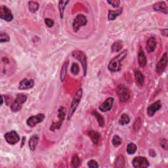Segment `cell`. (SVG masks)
<instances>
[{"mask_svg": "<svg viewBox=\"0 0 168 168\" xmlns=\"http://www.w3.org/2000/svg\"><path fill=\"white\" fill-rule=\"evenodd\" d=\"M127 55V51L124 50L113 58L108 64V68L112 72H118L121 70V62Z\"/></svg>", "mask_w": 168, "mask_h": 168, "instance_id": "6da1fadb", "label": "cell"}, {"mask_svg": "<svg viewBox=\"0 0 168 168\" xmlns=\"http://www.w3.org/2000/svg\"><path fill=\"white\" fill-rule=\"evenodd\" d=\"M82 95H83L82 89H80V90H78L77 91V92L76 93L75 96H74V97L72 102L71 103L70 110H69V112H68V120H70L72 118V117L74 116V113L77 109L79 104H80V102L81 101Z\"/></svg>", "mask_w": 168, "mask_h": 168, "instance_id": "7a4b0ae2", "label": "cell"}, {"mask_svg": "<svg viewBox=\"0 0 168 168\" xmlns=\"http://www.w3.org/2000/svg\"><path fill=\"white\" fill-rule=\"evenodd\" d=\"M27 100V96L24 94H18L15 99L11 105V109L12 112H17L21 110L23 104Z\"/></svg>", "mask_w": 168, "mask_h": 168, "instance_id": "3957f363", "label": "cell"}, {"mask_svg": "<svg viewBox=\"0 0 168 168\" xmlns=\"http://www.w3.org/2000/svg\"><path fill=\"white\" fill-rule=\"evenodd\" d=\"M116 93L120 101L125 102L130 99L131 93L129 89L124 86L120 85L116 88Z\"/></svg>", "mask_w": 168, "mask_h": 168, "instance_id": "277c9868", "label": "cell"}, {"mask_svg": "<svg viewBox=\"0 0 168 168\" xmlns=\"http://www.w3.org/2000/svg\"><path fill=\"white\" fill-rule=\"evenodd\" d=\"M66 108L63 106H61L59 108L58 110V122H53L51 127L50 130L52 131H55L57 130L60 129V127L62 126V123L65 120V116H66Z\"/></svg>", "mask_w": 168, "mask_h": 168, "instance_id": "5b68a950", "label": "cell"}, {"mask_svg": "<svg viewBox=\"0 0 168 168\" xmlns=\"http://www.w3.org/2000/svg\"><path fill=\"white\" fill-rule=\"evenodd\" d=\"M72 56L76 58L77 60L80 61L83 69V75L86 76L87 74V57L86 54L83 51L80 50H76L72 52Z\"/></svg>", "mask_w": 168, "mask_h": 168, "instance_id": "8992f818", "label": "cell"}, {"mask_svg": "<svg viewBox=\"0 0 168 168\" xmlns=\"http://www.w3.org/2000/svg\"><path fill=\"white\" fill-rule=\"evenodd\" d=\"M87 23V19L86 17L83 14H78L76 18L74 20L72 24L73 30L77 32L82 26H86Z\"/></svg>", "mask_w": 168, "mask_h": 168, "instance_id": "52a82bcc", "label": "cell"}, {"mask_svg": "<svg viewBox=\"0 0 168 168\" xmlns=\"http://www.w3.org/2000/svg\"><path fill=\"white\" fill-rule=\"evenodd\" d=\"M5 139H6L7 142L9 145H14L20 141V137L18 133L15 131H11L6 133L5 135Z\"/></svg>", "mask_w": 168, "mask_h": 168, "instance_id": "ba28073f", "label": "cell"}, {"mask_svg": "<svg viewBox=\"0 0 168 168\" xmlns=\"http://www.w3.org/2000/svg\"><path fill=\"white\" fill-rule=\"evenodd\" d=\"M44 119H45V115L43 114H39L38 115L30 117L27 120L26 123L29 127H33L36 125L38 124V123H42Z\"/></svg>", "mask_w": 168, "mask_h": 168, "instance_id": "9c48e42d", "label": "cell"}, {"mask_svg": "<svg viewBox=\"0 0 168 168\" xmlns=\"http://www.w3.org/2000/svg\"><path fill=\"white\" fill-rule=\"evenodd\" d=\"M0 17L7 22L11 21L13 19V15L11 10L4 6L0 7Z\"/></svg>", "mask_w": 168, "mask_h": 168, "instance_id": "30bf717a", "label": "cell"}, {"mask_svg": "<svg viewBox=\"0 0 168 168\" xmlns=\"http://www.w3.org/2000/svg\"><path fill=\"white\" fill-rule=\"evenodd\" d=\"M133 166L135 168H146L149 167V161L145 157H136L133 160Z\"/></svg>", "mask_w": 168, "mask_h": 168, "instance_id": "8fae6325", "label": "cell"}, {"mask_svg": "<svg viewBox=\"0 0 168 168\" xmlns=\"http://www.w3.org/2000/svg\"><path fill=\"white\" fill-rule=\"evenodd\" d=\"M167 53H165L162 57L160 61L157 64L156 68V72L158 74H161L164 72L167 66Z\"/></svg>", "mask_w": 168, "mask_h": 168, "instance_id": "7c38bea8", "label": "cell"}, {"mask_svg": "<svg viewBox=\"0 0 168 168\" xmlns=\"http://www.w3.org/2000/svg\"><path fill=\"white\" fill-rule=\"evenodd\" d=\"M34 86V82L32 79L24 78L22 81L20 82L18 89L21 90H25L31 89Z\"/></svg>", "mask_w": 168, "mask_h": 168, "instance_id": "4fadbf2b", "label": "cell"}, {"mask_svg": "<svg viewBox=\"0 0 168 168\" xmlns=\"http://www.w3.org/2000/svg\"><path fill=\"white\" fill-rule=\"evenodd\" d=\"M114 102V98L109 97L104 101L99 106V110L102 112H106L110 110Z\"/></svg>", "mask_w": 168, "mask_h": 168, "instance_id": "5bb4252c", "label": "cell"}, {"mask_svg": "<svg viewBox=\"0 0 168 168\" xmlns=\"http://www.w3.org/2000/svg\"><path fill=\"white\" fill-rule=\"evenodd\" d=\"M162 105L160 101H158L150 105L147 108V114L150 117H152L155 114V113L158 111L161 108Z\"/></svg>", "mask_w": 168, "mask_h": 168, "instance_id": "9a60e30c", "label": "cell"}, {"mask_svg": "<svg viewBox=\"0 0 168 168\" xmlns=\"http://www.w3.org/2000/svg\"><path fill=\"white\" fill-rule=\"evenodd\" d=\"M154 9L156 11H160L165 14H167L168 13L167 6L165 2H160L156 3L154 5Z\"/></svg>", "mask_w": 168, "mask_h": 168, "instance_id": "2e32d148", "label": "cell"}, {"mask_svg": "<svg viewBox=\"0 0 168 168\" xmlns=\"http://www.w3.org/2000/svg\"><path fill=\"white\" fill-rule=\"evenodd\" d=\"M156 47V41L154 39V38H150L149 39H148L147 43H146V49L148 53H152L155 50Z\"/></svg>", "mask_w": 168, "mask_h": 168, "instance_id": "e0dca14e", "label": "cell"}, {"mask_svg": "<svg viewBox=\"0 0 168 168\" xmlns=\"http://www.w3.org/2000/svg\"><path fill=\"white\" fill-rule=\"evenodd\" d=\"M138 63L141 67L143 68L146 65V57L142 49L140 48L138 53Z\"/></svg>", "mask_w": 168, "mask_h": 168, "instance_id": "ac0fdd59", "label": "cell"}, {"mask_svg": "<svg viewBox=\"0 0 168 168\" xmlns=\"http://www.w3.org/2000/svg\"><path fill=\"white\" fill-rule=\"evenodd\" d=\"M39 142V137L36 135H34L32 136V137L30 139L28 142V146L30 147V149L32 151H34L36 150V147L38 146Z\"/></svg>", "mask_w": 168, "mask_h": 168, "instance_id": "d6986e66", "label": "cell"}, {"mask_svg": "<svg viewBox=\"0 0 168 168\" xmlns=\"http://www.w3.org/2000/svg\"><path fill=\"white\" fill-rule=\"evenodd\" d=\"M135 80L136 83L138 84V85L142 86H143L145 82V76H143L142 74L139 71V70H135Z\"/></svg>", "mask_w": 168, "mask_h": 168, "instance_id": "ffe728a7", "label": "cell"}, {"mask_svg": "<svg viewBox=\"0 0 168 168\" xmlns=\"http://www.w3.org/2000/svg\"><path fill=\"white\" fill-rule=\"evenodd\" d=\"M87 134H88V136L90 137V139H91V141H93L94 144H97L100 139L99 133L93 130H90L88 131Z\"/></svg>", "mask_w": 168, "mask_h": 168, "instance_id": "44dd1931", "label": "cell"}, {"mask_svg": "<svg viewBox=\"0 0 168 168\" xmlns=\"http://www.w3.org/2000/svg\"><path fill=\"white\" fill-rule=\"evenodd\" d=\"M126 166V160L125 158L123 155H120L118 156L115 161V167L116 168H123Z\"/></svg>", "mask_w": 168, "mask_h": 168, "instance_id": "7402d4cb", "label": "cell"}, {"mask_svg": "<svg viewBox=\"0 0 168 168\" xmlns=\"http://www.w3.org/2000/svg\"><path fill=\"white\" fill-rule=\"evenodd\" d=\"M68 63L69 61H66L65 62H64L63 65L62 66V69L61 71V82H64L65 80V78L66 76V74H67V68L68 66Z\"/></svg>", "mask_w": 168, "mask_h": 168, "instance_id": "603a6c76", "label": "cell"}, {"mask_svg": "<svg viewBox=\"0 0 168 168\" xmlns=\"http://www.w3.org/2000/svg\"><path fill=\"white\" fill-rule=\"evenodd\" d=\"M122 13V9L120 10H117V11H109L108 12V20L109 21H114V20L116 19L117 17H118Z\"/></svg>", "mask_w": 168, "mask_h": 168, "instance_id": "cb8c5ba5", "label": "cell"}, {"mask_svg": "<svg viewBox=\"0 0 168 168\" xmlns=\"http://www.w3.org/2000/svg\"><path fill=\"white\" fill-rule=\"evenodd\" d=\"M69 3V1H60L58 3V9L59 11H60L61 18H62L64 17V12H65V7H66V5Z\"/></svg>", "mask_w": 168, "mask_h": 168, "instance_id": "d4e9b609", "label": "cell"}, {"mask_svg": "<svg viewBox=\"0 0 168 168\" xmlns=\"http://www.w3.org/2000/svg\"><path fill=\"white\" fill-rule=\"evenodd\" d=\"M39 5L36 2H29L28 3V8L30 11L32 13H36L39 9Z\"/></svg>", "mask_w": 168, "mask_h": 168, "instance_id": "484cf974", "label": "cell"}, {"mask_svg": "<svg viewBox=\"0 0 168 168\" xmlns=\"http://www.w3.org/2000/svg\"><path fill=\"white\" fill-rule=\"evenodd\" d=\"M92 114L95 116L98 122V125L101 127H103L104 125H105V120H104V118L102 117L101 114H99L97 111H93L92 112Z\"/></svg>", "mask_w": 168, "mask_h": 168, "instance_id": "4316f807", "label": "cell"}, {"mask_svg": "<svg viewBox=\"0 0 168 168\" xmlns=\"http://www.w3.org/2000/svg\"><path fill=\"white\" fill-rule=\"evenodd\" d=\"M122 47H123V45H122V42H120V41L115 42L112 46V47H111L112 51V52H119L122 49Z\"/></svg>", "mask_w": 168, "mask_h": 168, "instance_id": "83f0119b", "label": "cell"}, {"mask_svg": "<svg viewBox=\"0 0 168 168\" xmlns=\"http://www.w3.org/2000/svg\"><path fill=\"white\" fill-rule=\"evenodd\" d=\"M137 146L134 144V143H130V144L127 145V152L129 154H135V152L137 151Z\"/></svg>", "mask_w": 168, "mask_h": 168, "instance_id": "f1b7e54d", "label": "cell"}, {"mask_svg": "<svg viewBox=\"0 0 168 168\" xmlns=\"http://www.w3.org/2000/svg\"><path fill=\"white\" fill-rule=\"evenodd\" d=\"M130 122V119L129 116H128L126 114H123L121 116L120 119L119 120V123L122 126H124L126 124H128Z\"/></svg>", "mask_w": 168, "mask_h": 168, "instance_id": "f546056e", "label": "cell"}, {"mask_svg": "<svg viewBox=\"0 0 168 168\" xmlns=\"http://www.w3.org/2000/svg\"><path fill=\"white\" fill-rule=\"evenodd\" d=\"M80 165V160L77 155L73 156L72 161H71V166L72 167H78Z\"/></svg>", "mask_w": 168, "mask_h": 168, "instance_id": "4dcf8cb0", "label": "cell"}, {"mask_svg": "<svg viewBox=\"0 0 168 168\" xmlns=\"http://www.w3.org/2000/svg\"><path fill=\"white\" fill-rule=\"evenodd\" d=\"M112 145L115 147H118L122 144V140L118 135H115V136H114V137H113V139L112 140Z\"/></svg>", "mask_w": 168, "mask_h": 168, "instance_id": "1f68e13d", "label": "cell"}, {"mask_svg": "<svg viewBox=\"0 0 168 168\" xmlns=\"http://www.w3.org/2000/svg\"><path fill=\"white\" fill-rule=\"evenodd\" d=\"M9 40H10V38L7 34L3 32H2L1 34H0V41H1V42L2 43L7 42H9Z\"/></svg>", "mask_w": 168, "mask_h": 168, "instance_id": "d6a6232c", "label": "cell"}, {"mask_svg": "<svg viewBox=\"0 0 168 168\" xmlns=\"http://www.w3.org/2000/svg\"><path fill=\"white\" fill-rule=\"evenodd\" d=\"M70 71L72 72V74H73L74 75H77L79 71H80V67H79V65H78L77 63H74L72 67H71V69H70Z\"/></svg>", "mask_w": 168, "mask_h": 168, "instance_id": "836d02e7", "label": "cell"}, {"mask_svg": "<svg viewBox=\"0 0 168 168\" xmlns=\"http://www.w3.org/2000/svg\"><path fill=\"white\" fill-rule=\"evenodd\" d=\"M87 166H88V167H91V168H97V167H98V163L95 160H93L89 161Z\"/></svg>", "mask_w": 168, "mask_h": 168, "instance_id": "e575fe53", "label": "cell"}, {"mask_svg": "<svg viewBox=\"0 0 168 168\" xmlns=\"http://www.w3.org/2000/svg\"><path fill=\"white\" fill-rule=\"evenodd\" d=\"M108 3H109L110 5H111V6L114 7L115 8H117L119 7L120 4V2L118 1V0H114V1H108L107 2Z\"/></svg>", "mask_w": 168, "mask_h": 168, "instance_id": "d590c367", "label": "cell"}, {"mask_svg": "<svg viewBox=\"0 0 168 168\" xmlns=\"http://www.w3.org/2000/svg\"><path fill=\"white\" fill-rule=\"evenodd\" d=\"M45 23L49 28H51L54 25V21L51 18H46Z\"/></svg>", "mask_w": 168, "mask_h": 168, "instance_id": "8d00e7d4", "label": "cell"}, {"mask_svg": "<svg viewBox=\"0 0 168 168\" xmlns=\"http://www.w3.org/2000/svg\"><path fill=\"white\" fill-rule=\"evenodd\" d=\"M161 146L163 148V149H164L165 150L167 149V140L166 139H163V141L161 142Z\"/></svg>", "mask_w": 168, "mask_h": 168, "instance_id": "74e56055", "label": "cell"}, {"mask_svg": "<svg viewBox=\"0 0 168 168\" xmlns=\"http://www.w3.org/2000/svg\"><path fill=\"white\" fill-rule=\"evenodd\" d=\"M167 33H168L167 29H164V30H163L162 31V34L163 36H164L165 37L167 36Z\"/></svg>", "mask_w": 168, "mask_h": 168, "instance_id": "f35d334b", "label": "cell"}, {"mask_svg": "<svg viewBox=\"0 0 168 168\" xmlns=\"http://www.w3.org/2000/svg\"><path fill=\"white\" fill-rule=\"evenodd\" d=\"M149 154L150 156H152V157H155L156 156V152L154 150H149Z\"/></svg>", "mask_w": 168, "mask_h": 168, "instance_id": "ab89813d", "label": "cell"}]
</instances>
